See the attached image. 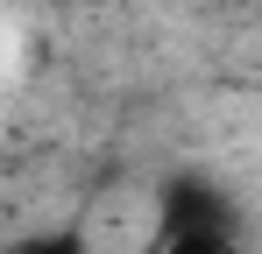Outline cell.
Wrapping results in <instances>:
<instances>
[{"label": "cell", "instance_id": "1", "mask_svg": "<svg viewBox=\"0 0 262 254\" xmlns=\"http://www.w3.org/2000/svg\"><path fill=\"white\" fill-rule=\"evenodd\" d=\"M149 254H248L241 233H177V240H149Z\"/></svg>", "mask_w": 262, "mask_h": 254}, {"label": "cell", "instance_id": "2", "mask_svg": "<svg viewBox=\"0 0 262 254\" xmlns=\"http://www.w3.org/2000/svg\"><path fill=\"white\" fill-rule=\"evenodd\" d=\"M7 254H92V247H85V233H29Z\"/></svg>", "mask_w": 262, "mask_h": 254}]
</instances>
